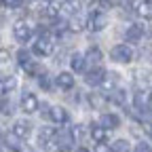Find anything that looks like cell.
<instances>
[{"mask_svg": "<svg viewBox=\"0 0 152 152\" xmlns=\"http://www.w3.org/2000/svg\"><path fill=\"white\" fill-rule=\"evenodd\" d=\"M110 57H112V61H116V64H131L133 49L129 45H116V47H112Z\"/></svg>", "mask_w": 152, "mask_h": 152, "instance_id": "6da1fadb", "label": "cell"}, {"mask_svg": "<svg viewBox=\"0 0 152 152\" xmlns=\"http://www.w3.org/2000/svg\"><path fill=\"white\" fill-rule=\"evenodd\" d=\"M32 51L38 57H49L53 53V38L51 36H38L36 42H34V47H32Z\"/></svg>", "mask_w": 152, "mask_h": 152, "instance_id": "7a4b0ae2", "label": "cell"}, {"mask_svg": "<svg viewBox=\"0 0 152 152\" xmlns=\"http://www.w3.org/2000/svg\"><path fill=\"white\" fill-rule=\"evenodd\" d=\"M108 26V17L104 11H93L89 17H87V28L91 32H102L104 28Z\"/></svg>", "mask_w": 152, "mask_h": 152, "instance_id": "3957f363", "label": "cell"}, {"mask_svg": "<svg viewBox=\"0 0 152 152\" xmlns=\"http://www.w3.org/2000/svg\"><path fill=\"white\" fill-rule=\"evenodd\" d=\"M106 76H108V72H106L104 68L95 66V68H91V70H85V83H87L89 87H99V85L106 80Z\"/></svg>", "mask_w": 152, "mask_h": 152, "instance_id": "277c9868", "label": "cell"}, {"mask_svg": "<svg viewBox=\"0 0 152 152\" xmlns=\"http://www.w3.org/2000/svg\"><path fill=\"white\" fill-rule=\"evenodd\" d=\"M32 28L26 23V21H17L15 26H13V36H15V40L19 42V45H26V42H30V38H32Z\"/></svg>", "mask_w": 152, "mask_h": 152, "instance_id": "5b68a950", "label": "cell"}, {"mask_svg": "<svg viewBox=\"0 0 152 152\" xmlns=\"http://www.w3.org/2000/svg\"><path fill=\"white\" fill-rule=\"evenodd\" d=\"M74 140H76V137H74V133L68 131V129L55 133V144H57V148H59L61 152H68L70 148H74Z\"/></svg>", "mask_w": 152, "mask_h": 152, "instance_id": "8992f818", "label": "cell"}, {"mask_svg": "<svg viewBox=\"0 0 152 152\" xmlns=\"http://www.w3.org/2000/svg\"><path fill=\"white\" fill-rule=\"evenodd\" d=\"M49 118L57 125H66L70 116H68V110L64 106H53V108H49Z\"/></svg>", "mask_w": 152, "mask_h": 152, "instance_id": "52a82bcc", "label": "cell"}, {"mask_svg": "<svg viewBox=\"0 0 152 152\" xmlns=\"http://www.w3.org/2000/svg\"><path fill=\"white\" fill-rule=\"evenodd\" d=\"M38 108H40V104H38V97L34 93H26L23 97H21V110L26 114H34Z\"/></svg>", "mask_w": 152, "mask_h": 152, "instance_id": "ba28073f", "label": "cell"}, {"mask_svg": "<svg viewBox=\"0 0 152 152\" xmlns=\"http://www.w3.org/2000/svg\"><path fill=\"white\" fill-rule=\"evenodd\" d=\"M83 57H85V61H87V64H91V66L95 68L97 64H102V61H104V51H102L99 47H89V49H87V53H85Z\"/></svg>", "mask_w": 152, "mask_h": 152, "instance_id": "9c48e42d", "label": "cell"}, {"mask_svg": "<svg viewBox=\"0 0 152 152\" xmlns=\"http://www.w3.org/2000/svg\"><path fill=\"white\" fill-rule=\"evenodd\" d=\"M30 133H32V125L28 121H17L13 125V135L17 140H28L30 137Z\"/></svg>", "mask_w": 152, "mask_h": 152, "instance_id": "30bf717a", "label": "cell"}, {"mask_svg": "<svg viewBox=\"0 0 152 152\" xmlns=\"http://www.w3.org/2000/svg\"><path fill=\"white\" fill-rule=\"evenodd\" d=\"M125 38H127V42H140L144 38V26H140V23L129 26L125 32Z\"/></svg>", "mask_w": 152, "mask_h": 152, "instance_id": "8fae6325", "label": "cell"}, {"mask_svg": "<svg viewBox=\"0 0 152 152\" xmlns=\"http://www.w3.org/2000/svg\"><path fill=\"white\" fill-rule=\"evenodd\" d=\"M102 127H104L106 131L118 129V127H121V118H118V114H112V112L102 114Z\"/></svg>", "mask_w": 152, "mask_h": 152, "instance_id": "7c38bea8", "label": "cell"}, {"mask_svg": "<svg viewBox=\"0 0 152 152\" xmlns=\"http://www.w3.org/2000/svg\"><path fill=\"white\" fill-rule=\"evenodd\" d=\"M55 85L59 87L61 91H70L74 87V76L70 72H59V74H57V78H55Z\"/></svg>", "mask_w": 152, "mask_h": 152, "instance_id": "4fadbf2b", "label": "cell"}, {"mask_svg": "<svg viewBox=\"0 0 152 152\" xmlns=\"http://www.w3.org/2000/svg\"><path fill=\"white\" fill-rule=\"evenodd\" d=\"M40 13H42L45 17H49V19H57V17H59V13H61V4L55 2V0H49V2L40 9Z\"/></svg>", "mask_w": 152, "mask_h": 152, "instance_id": "5bb4252c", "label": "cell"}, {"mask_svg": "<svg viewBox=\"0 0 152 152\" xmlns=\"http://www.w3.org/2000/svg\"><path fill=\"white\" fill-rule=\"evenodd\" d=\"M55 129L53 127H42V129H38V144L40 146H49L53 140H55Z\"/></svg>", "mask_w": 152, "mask_h": 152, "instance_id": "9a60e30c", "label": "cell"}, {"mask_svg": "<svg viewBox=\"0 0 152 152\" xmlns=\"http://www.w3.org/2000/svg\"><path fill=\"white\" fill-rule=\"evenodd\" d=\"M68 28H70L72 32H83V30L87 28V17H83V15H74V17L70 19Z\"/></svg>", "mask_w": 152, "mask_h": 152, "instance_id": "2e32d148", "label": "cell"}, {"mask_svg": "<svg viewBox=\"0 0 152 152\" xmlns=\"http://www.w3.org/2000/svg\"><path fill=\"white\" fill-rule=\"evenodd\" d=\"M91 137L97 142V144H106V140H108V131H106L102 125H93V127H91Z\"/></svg>", "mask_w": 152, "mask_h": 152, "instance_id": "e0dca14e", "label": "cell"}, {"mask_svg": "<svg viewBox=\"0 0 152 152\" xmlns=\"http://www.w3.org/2000/svg\"><path fill=\"white\" fill-rule=\"evenodd\" d=\"M137 15L142 19H152V0H142V2H137Z\"/></svg>", "mask_w": 152, "mask_h": 152, "instance_id": "ac0fdd59", "label": "cell"}, {"mask_svg": "<svg viewBox=\"0 0 152 152\" xmlns=\"http://www.w3.org/2000/svg\"><path fill=\"white\" fill-rule=\"evenodd\" d=\"M15 87H17V83H15L13 76H9V78H0V97H4L7 93H11Z\"/></svg>", "mask_w": 152, "mask_h": 152, "instance_id": "d6986e66", "label": "cell"}, {"mask_svg": "<svg viewBox=\"0 0 152 152\" xmlns=\"http://www.w3.org/2000/svg\"><path fill=\"white\" fill-rule=\"evenodd\" d=\"M70 64H72V70L74 72H85V57L83 55H78V53H76V55H72V59H70Z\"/></svg>", "mask_w": 152, "mask_h": 152, "instance_id": "ffe728a7", "label": "cell"}, {"mask_svg": "<svg viewBox=\"0 0 152 152\" xmlns=\"http://www.w3.org/2000/svg\"><path fill=\"white\" fill-rule=\"evenodd\" d=\"M17 61H19V66H21V68H28V66L32 64V55H30L26 49H19V53H17Z\"/></svg>", "mask_w": 152, "mask_h": 152, "instance_id": "44dd1931", "label": "cell"}, {"mask_svg": "<svg viewBox=\"0 0 152 152\" xmlns=\"http://www.w3.org/2000/svg\"><path fill=\"white\" fill-rule=\"evenodd\" d=\"M129 150H131V146H129L127 140H116L110 148V152H129Z\"/></svg>", "mask_w": 152, "mask_h": 152, "instance_id": "7402d4cb", "label": "cell"}, {"mask_svg": "<svg viewBox=\"0 0 152 152\" xmlns=\"http://www.w3.org/2000/svg\"><path fill=\"white\" fill-rule=\"evenodd\" d=\"M38 85H40L42 91H51V89H53V80H51V76H49V74H40V78H38Z\"/></svg>", "mask_w": 152, "mask_h": 152, "instance_id": "603a6c76", "label": "cell"}, {"mask_svg": "<svg viewBox=\"0 0 152 152\" xmlns=\"http://www.w3.org/2000/svg\"><path fill=\"white\" fill-rule=\"evenodd\" d=\"M125 97H127V93H125L123 89H118L116 93H114V99H112V102L118 104V106H125Z\"/></svg>", "mask_w": 152, "mask_h": 152, "instance_id": "cb8c5ba5", "label": "cell"}, {"mask_svg": "<svg viewBox=\"0 0 152 152\" xmlns=\"http://www.w3.org/2000/svg\"><path fill=\"white\" fill-rule=\"evenodd\" d=\"M0 110H2V114H7V116L13 112V106H11V102L7 97H2V102H0Z\"/></svg>", "mask_w": 152, "mask_h": 152, "instance_id": "d4e9b609", "label": "cell"}, {"mask_svg": "<svg viewBox=\"0 0 152 152\" xmlns=\"http://www.w3.org/2000/svg\"><path fill=\"white\" fill-rule=\"evenodd\" d=\"M9 61H11V51L0 47V64H9Z\"/></svg>", "mask_w": 152, "mask_h": 152, "instance_id": "484cf974", "label": "cell"}, {"mask_svg": "<svg viewBox=\"0 0 152 152\" xmlns=\"http://www.w3.org/2000/svg\"><path fill=\"white\" fill-rule=\"evenodd\" d=\"M87 102H89V104H91L93 108H97V106H99V104H102L104 99L99 97V95H95V93H91V95H87Z\"/></svg>", "mask_w": 152, "mask_h": 152, "instance_id": "4316f807", "label": "cell"}, {"mask_svg": "<svg viewBox=\"0 0 152 152\" xmlns=\"http://www.w3.org/2000/svg\"><path fill=\"white\" fill-rule=\"evenodd\" d=\"M0 4H2L4 9H17L19 4H21V0H0Z\"/></svg>", "mask_w": 152, "mask_h": 152, "instance_id": "83f0119b", "label": "cell"}, {"mask_svg": "<svg viewBox=\"0 0 152 152\" xmlns=\"http://www.w3.org/2000/svg\"><path fill=\"white\" fill-rule=\"evenodd\" d=\"M23 70H26V72H28L30 76H34V74H38V72H40V68H38V64H34V61H32V64H30L28 68H23Z\"/></svg>", "mask_w": 152, "mask_h": 152, "instance_id": "f1b7e54d", "label": "cell"}, {"mask_svg": "<svg viewBox=\"0 0 152 152\" xmlns=\"http://www.w3.org/2000/svg\"><path fill=\"white\" fill-rule=\"evenodd\" d=\"M135 152H152V148H150L146 142H140V144L135 146Z\"/></svg>", "mask_w": 152, "mask_h": 152, "instance_id": "f546056e", "label": "cell"}, {"mask_svg": "<svg viewBox=\"0 0 152 152\" xmlns=\"http://www.w3.org/2000/svg\"><path fill=\"white\" fill-rule=\"evenodd\" d=\"M118 4V0H102V7L104 9H112V7H116Z\"/></svg>", "mask_w": 152, "mask_h": 152, "instance_id": "4dcf8cb0", "label": "cell"}, {"mask_svg": "<svg viewBox=\"0 0 152 152\" xmlns=\"http://www.w3.org/2000/svg\"><path fill=\"white\" fill-rule=\"evenodd\" d=\"M95 152H110V148L104 146V144H97V150H95Z\"/></svg>", "mask_w": 152, "mask_h": 152, "instance_id": "1f68e13d", "label": "cell"}, {"mask_svg": "<svg viewBox=\"0 0 152 152\" xmlns=\"http://www.w3.org/2000/svg\"><path fill=\"white\" fill-rule=\"evenodd\" d=\"M74 152H89V150H87V148H76Z\"/></svg>", "mask_w": 152, "mask_h": 152, "instance_id": "d6a6232c", "label": "cell"}, {"mask_svg": "<svg viewBox=\"0 0 152 152\" xmlns=\"http://www.w3.org/2000/svg\"><path fill=\"white\" fill-rule=\"evenodd\" d=\"M148 106H152V93H150V99H148Z\"/></svg>", "mask_w": 152, "mask_h": 152, "instance_id": "836d02e7", "label": "cell"}, {"mask_svg": "<svg viewBox=\"0 0 152 152\" xmlns=\"http://www.w3.org/2000/svg\"><path fill=\"white\" fill-rule=\"evenodd\" d=\"M57 152H61V150H57Z\"/></svg>", "mask_w": 152, "mask_h": 152, "instance_id": "e575fe53", "label": "cell"}, {"mask_svg": "<svg viewBox=\"0 0 152 152\" xmlns=\"http://www.w3.org/2000/svg\"><path fill=\"white\" fill-rule=\"evenodd\" d=\"M0 152H2V150H0Z\"/></svg>", "mask_w": 152, "mask_h": 152, "instance_id": "d590c367", "label": "cell"}]
</instances>
